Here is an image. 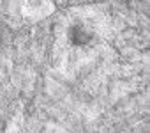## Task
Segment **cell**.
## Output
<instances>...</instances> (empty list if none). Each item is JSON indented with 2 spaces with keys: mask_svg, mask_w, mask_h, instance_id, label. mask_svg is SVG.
I'll return each instance as SVG.
<instances>
[{
  "mask_svg": "<svg viewBox=\"0 0 150 133\" xmlns=\"http://www.w3.org/2000/svg\"><path fill=\"white\" fill-rule=\"evenodd\" d=\"M71 37H72V41H74V43H78V44H81V43L88 41V34H85V32H83V29H80V27H74V29H72Z\"/></svg>",
  "mask_w": 150,
  "mask_h": 133,
  "instance_id": "obj_1",
  "label": "cell"
}]
</instances>
